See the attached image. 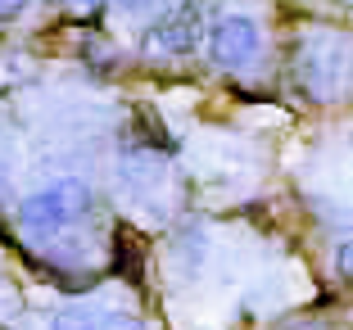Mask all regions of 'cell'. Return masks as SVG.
Instances as JSON below:
<instances>
[{"instance_id":"6da1fadb","label":"cell","mask_w":353,"mask_h":330,"mask_svg":"<svg viewBox=\"0 0 353 330\" xmlns=\"http://www.w3.org/2000/svg\"><path fill=\"white\" fill-rule=\"evenodd\" d=\"M86 208H91L86 181L68 176V181H54V186L32 190V195L23 199L19 204V227H23V236H32V240H54L73 217H82Z\"/></svg>"},{"instance_id":"7a4b0ae2","label":"cell","mask_w":353,"mask_h":330,"mask_svg":"<svg viewBox=\"0 0 353 330\" xmlns=\"http://www.w3.org/2000/svg\"><path fill=\"white\" fill-rule=\"evenodd\" d=\"M208 59L218 63V68H245V63L259 59L263 50V32L254 19H245V14H227V19H218L213 28H208Z\"/></svg>"},{"instance_id":"3957f363","label":"cell","mask_w":353,"mask_h":330,"mask_svg":"<svg viewBox=\"0 0 353 330\" xmlns=\"http://www.w3.org/2000/svg\"><path fill=\"white\" fill-rule=\"evenodd\" d=\"M150 41H154L159 54H190L199 45V5L195 0H186V5H176V10H168L163 19L154 23V32H150Z\"/></svg>"},{"instance_id":"277c9868","label":"cell","mask_w":353,"mask_h":330,"mask_svg":"<svg viewBox=\"0 0 353 330\" xmlns=\"http://www.w3.org/2000/svg\"><path fill=\"white\" fill-rule=\"evenodd\" d=\"M50 330H100V321H95L86 308H63V312H54Z\"/></svg>"},{"instance_id":"5b68a950","label":"cell","mask_w":353,"mask_h":330,"mask_svg":"<svg viewBox=\"0 0 353 330\" xmlns=\"http://www.w3.org/2000/svg\"><path fill=\"white\" fill-rule=\"evenodd\" d=\"M100 330H145V321L136 317V312H109L100 321Z\"/></svg>"},{"instance_id":"8992f818","label":"cell","mask_w":353,"mask_h":330,"mask_svg":"<svg viewBox=\"0 0 353 330\" xmlns=\"http://www.w3.org/2000/svg\"><path fill=\"white\" fill-rule=\"evenodd\" d=\"M335 276H340V280H349V285H353V240L335 245Z\"/></svg>"},{"instance_id":"52a82bcc","label":"cell","mask_w":353,"mask_h":330,"mask_svg":"<svg viewBox=\"0 0 353 330\" xmlns=\"http://www.w3.org/2000/svg\"><path fill=\"white\" fill-rule=\"evenodd\" d=\"M23 10H28V0H0V23H14Z\"/></svg>"},{"instance_id":"ba28073f","label":"cell","mask_w":353,"mask_h":330,"mask_svg":"<svg viewBox=\"0 0 353 330\" xmlns=\"http://www.w3.org/2000/svg\"><path fill=\"white\" fill-rule=\"evenodd\" d=\"M118 5H123V10H127V14H145V10H150V5H154V0H118Z\"/></svg>"},{"instance_id":"9c48e42d","label":"cell","mask_w":353,"mask_h":330,"mask_svg":"<svg viewBox=\"0 0 353 330\" xmlns=\"http://www.w3.org/2000/svg\"><path fill=\"white\" fill-rule=\"evenodd\" d=\"M5 181H10V167H5V158H0V195H5Z\"/></svg>"},{"instance_id":"30bf717a","label":"cell","mask_w":353,"mask_h":330,"mask_svg":"<svg viewBox=\"0 0 353 330\" xmlns=\"http://www.w3.org/2000/svg\"><path fill=\"white\" fill-rule=\"evenodd\" d=\"M77 5H86V0H77Z\"/></svg>"}]
</instances>
